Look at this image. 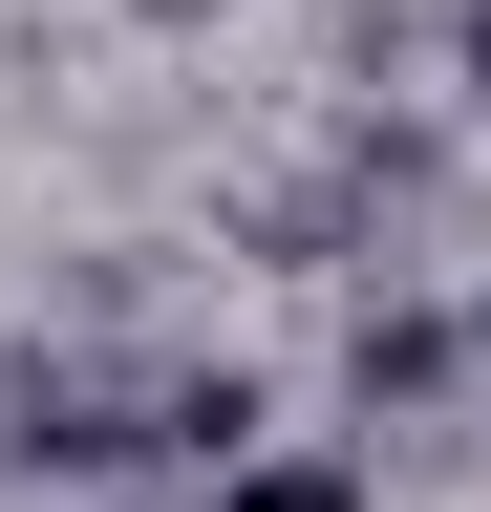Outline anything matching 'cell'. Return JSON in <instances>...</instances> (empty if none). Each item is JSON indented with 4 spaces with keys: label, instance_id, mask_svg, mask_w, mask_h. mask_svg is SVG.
<instances>
[{
    "label": "cell",
    "instance_id": "3957f363",
    "mask_svg": "<svg viewBox=\"0 0 491 512\" xmlns=\"http://www.w3.org/2000/svg\"><path fill=\"white\" fill-rule=\"evenodd\" d=\"M129 22H171V43H193V22H235V0H129Z\"/></svg>",
    "mask_w": 491,
    "mask_h": 512
},
{
    "label": "cell",
    "instance_id": "6da1fadb",
    "mask_svg": "<svg viewBox=\"0 0 491 512\" xmlns=\"http://www.w3.org/2000/svg\"><path fill=\"white\" fill-rule=\"evenodd\" d=\"M449 384V320H363V406H427Z\"/></svg>",
    "mask_w": 491,
    "mask_h": 512
},
{
    "label": "cell",
    "instance_id": "7a4b0ae2",
    "mask_svg": "<svg viewBox=\"0 0 491 512\" xmlns=\"http://www.w3.org/2000/svg\"><path fill=\"white\" fill-rule=\"evenodd\" d=\"M214 512H363L342 470H278V448H257V470H214Z\"/></svg>",
    "mask_w": 491,
    "mask_h": 512
},
{
    "label": "cell",
    "instance_id": "277c9868",
    "mask_svg": "<svg viewBox=\"0 0 491 512\" xmlns=\"http://www.w3.org/2000/svg\"><path fill=\"white\" fill-rule=\"evenodd\" d=\"M470 107H491V0H470Z\"/></svg>",
    "mask_w": 491,
    "mask_h": 512
}]
</instances>
